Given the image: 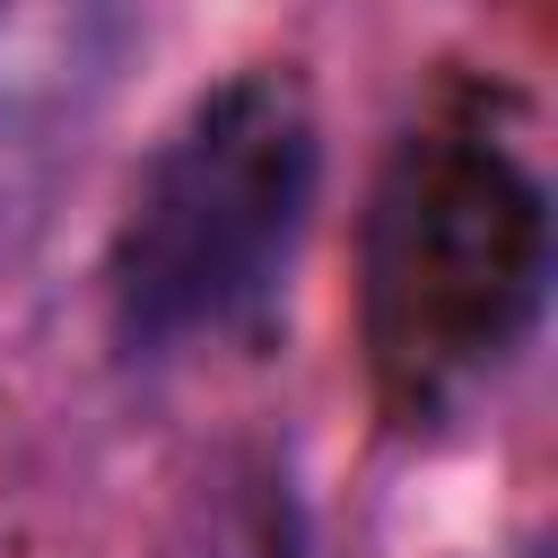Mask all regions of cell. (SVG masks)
Masks as SVG:
<instances>
[{"instance_id": "6da1fadb", "label": "cell", "mask_w": 558, "mask_h": 558, "mask_svg": "<svg viewBox=\"0 0 558 558\" xmlns=\"http://www.w3.org/2000/svg\"><path fill=\"white\" fill-rule=\"evenodd\" d=\"M323 192V140L279 70H235L183 105L140 166L113 227V331L131 349H183L235 331L288 279Z\"/></svg>"}, {"instance_id": "7a4b0ae2", "label": "cell", "mask_w": 558, "mask_h": 558, "mask_svg": "<svg viewBox=\"0 0 558 558\" xmlns=\"http://www.w3.org/2000/svg\"><path fill=\"white\" fill-rule=\"evenodd\" d=\"M549 296V192L497 148L427 131L392 157L366 235L375 357L410 401L497 375Z\"/></svg>"}]
</instances>
